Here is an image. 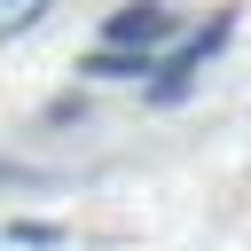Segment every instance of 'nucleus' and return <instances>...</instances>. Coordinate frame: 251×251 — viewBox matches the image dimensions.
Wrapping results in <instances>:
<instances>
[{"mask_svg":"<svg viewBox=\"0 0 251 251\" xmlns=\"http://www.w3.org/2000/svg\"><path fill=\"white\" fill-rule=\"evenodd\" d=\"M227 39H235V8H220V16L188 39V47H173V55H165V71H149V78H141V86H149V102H180V94H188V78H196V71H204Z\"/></svg>","mask_w":251,"mask_h":251,"instance_id":"1","label":"nucleus"},{"mask_svg":"<svg viewBox=\"0 0 251 251\" xmlns=\"http://www.w3.org/2000/svg\"><path fill=\"white\" fill-rule=\"evenodd\" d=\"M165 24H173V16H165L157 0H126V8L102 24V39H110V47H149V39H165Z\"/></svg>","mask_w":251,"mask_h":251,"instance_id":"2","label":"nucleus"},{"mask_svg":"<svg viewBox=\"0 0 251 251\" xmlns=\"http://www.w3.org/2000/svg\"><path fill=\"white\" fill-rule=\"evenodd\" d=\"M78 71H86V78H149L157 63H149V47H110V39H102Z\"/></svg>","mask_w":251,"mask_h":251,"instance_id":"3","label":"nucleus"},{"mask_svg":"<svg viewBox=\"0 0 251 251\" xmlns=\"http://www.w3.org/2000/svg\"><path fill=\"white\" fill-rule=\"evenodd\" d=\"M8 235H24V243H63V227H47V220H16Z\"/></svg>","mask_w":251,"mask_h":251,"instance_id":"4","label":"nucleus"},{"mask_svg":"<svg viewBox=\"0 0 251 251\" xmlns=\"http://www.w3.org/2000/svg\"><path fill=\"white\" fill-rule=\"evenodd\" d=\"M0 180H39L31 165H16V157H0Z\"/></svg>","mask_w":251,"mask_h":251,"instance_id":"5","label":"nucleus"}]
</instances>
